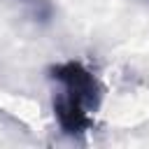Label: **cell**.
<instances>
[{
    "label": "cell",
    "mask_w": 149,
    "mask_h": 149,
    "mask_svg": "<svg viewBox=\"0 0 149 149\" xmlns=\"http://www.w3.org/2000/svg\"><path fill=\"white\" fill-rule=\"evenodd\" d=\"M49 77L61 86V95L95 112L102 102V84L79 61H65L49 68Z\"/></svg>",
    "instance_id": "1"
},
{
    "label": "cell",
    "mask_w": 149,
    "mask_h": 149,
    "mask_svg": "<svg viewBox=\"0 0 149 149\" xmlns=\"http://www.w3.org/2000/svg\"><path fill=\"white\" fill-rule=\"evenodd\" d=\"M51 109H54V116H56V121H58V126H61V130H63L65 135H72V137H74V135H84V133L91 130V126H93L91 112H88L86 107H81V105L63 98L61 93L54 95Z\"/></svg>",
    "instance_id": "2"
},
{
    "label": "cell",
    "mask_w": 149,
    "mask_h": 149,
    "mask_svg": "<svg viewBox=\"0 0 149 149\" xmlns=\"http://www.w3.org/2000/svg\"><path fill=\"white\" fill-rule=\"evenodd\" d=\"M19 2L26 7V12L30 14V19L37 21V23H49L54 19V5H51V0H19Z\"/></svg>",
    "instance_id": "3"
}]
</instances>
